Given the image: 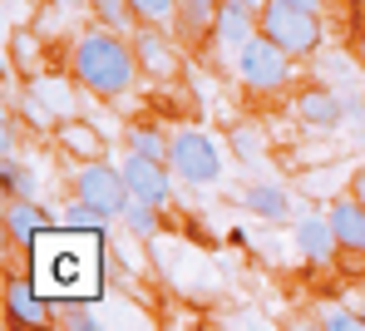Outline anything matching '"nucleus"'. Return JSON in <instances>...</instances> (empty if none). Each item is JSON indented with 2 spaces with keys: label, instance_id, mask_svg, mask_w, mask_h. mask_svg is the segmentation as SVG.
<instances>
[{
  "label": "nucleus",
  "instance_id": "obj_1",
  "mask_svg": "<svg viewBox=\"0 0 365 331\" xmlns=\"http://www.w3.org/2000/svg\"><path fill=\"white\" fill-rule=\"evenodd\" d=\"M69 65H74V79L89 94H99V99L128 94L133 79H138V55H133V45H123L114 30H84L74 40Z\"/></svg>",
  "mask_w": 365,
  "mask_h": 331
},
{
  "label": "nucleus",
  "instance_id": "obj_2",
  "mask_svg": "<svg viewBox=\"0 0 365 331\" xmlns=\"http://www.w3.org/2000/svg\"><path fill=\"white\" fill-rule=\"evenodd\" d=\"M257 25H262V35L277 40L292 60H302V55H311V50L321 45V20H316V10H302V5H292V0H267L262 15H257Z\"/></svg>",
  "mask_w": 365,
  "mask_h": 331
},
{
  "label": "nucleus",
  "instance_id": "obj_3",
  "mask_svg": "<svg viewBox=\"0 0 365 331\" xmlns=\"http://www.w3.org/2000/svg\"><path fill=\"white\" fill-rule=\"evenodd\" d=\"M232 65H237V79H242L252 94H272V89H282V84L292 79V55H287L277 40H267L262 30L237 50Z\"/></svg>",
  "mask_w": 365,
  "mask_h": 331
},
{
  "label": "nucleus",
  "instance_id": "obj_4",
  "mask_svg": "<svg viewBox=\"0 0 365 331\" xmlns=\"http://www.w3.org/2000/svg\"><path fill=\"white\" fill-rule=\"evenodd\" d=\"M168 168L178 173L182 183L207 188V183L222 178V153H217V143H212L202 129H178L173 138H168Z\"/></svg>",
  "mask_w": 365,
  "mask_h": 331
},
{
  "label": "nucleus",
  "instance_id": "obj_5",
  "mask_svg": "<svg viewBox=\"0 0 365 331\" xmlns=\"http://www.w3.org/2000/svg\"><path fill=\"white\" fill-rule=\"evenodd\" d=\"M74 198L94 203L99 213H109V218H119L123 208H128V178H123V168H109L104 158L99 163H84L79 168V178H74Z\"/></svg>",
  "mask_w": 365,
  "mask_h": 331
},
{
  "label": "nucleus",
  "instance_id": "obj_6",
  "mask_svg": "<svg viewBox=\"0 0 365 331\" xmlns=\"http://www.w3.org/2000/svg\"><path fill=\"white\" fill-rule=\"evenodd\" d=\"M123 178H128V193L143 203H163L173 198V183H168V163L163 158H148V153H128L123 158Z\"/></svg>",
  "mask_w": 365,
  "mask_h": 331
},
{
  "label": "nucleus",
  "instance_id": "obj_7",
  "mask_svg": "<svg viewBox=\"0 0 365 331\" xmlns=\"http://www.w3.org/2000/svg\"><path fill=\"white\" fill-rule=\"evenodd\" d=\"M133 55H138V69H143L148 79H173V74H178V50H173V40L163 35V25H143V30L133 35Z\"/></svg>",
  "mask_w": 365,
  "mask_h": 331
},
{
  "label": "nucleus",
  "instance_id": "obj_8",
  "mask_svg": "<svg viewBox=\"0 0 365 331\" xmlns=\"http://www.w3.org/2000/svg\"><path fill=\"white\" fill-rule=\"evenodd\" d=\"M257 30H262V25H257V10H247V5H237V0H222V5H217V20H212L217 50H222V45H227V50H242Z\"/></svg>",
  "mask_w": 365,
  "mask_h": 331
},
{
  "label": "nucleus",
  "instance_id": "obj_9",
  "mask_svg": "<svg viewBox=\"0 0 365 331\" xmlns=\"http://www.w3.org/2000/svg\"><path fill=\"white\" fill-rule=\"evenodd\" d=\"M55 138H60L64 153H69V158H79V163H99V158L109 153V138L94 129V124H84V119H60Z\"/></svg>",
  "mask_w": 365,
  "mask_h": 331
},
{
  "label": "nucleus",
  "instance_id": "obj_10",
  "mask_svg": "<svg viewBox=\"0 0 365 331\" xmlns=\"http://www.w3.org/2000/svg\"><path fill=\"white\" fill-rule=\"evenodd\" d=\"M5 233H10V243H20V248H35L40 233H50V218L40 213L35 198H10L5 203Z\"/></svg>",
  "mask_w": 365,
  "mask_h": 331
},
{
  "label": "nucleus",
  "instance_id": "obj_11",
  "mask_svg": "<svg viewBox=\"0 0 365 331\" xmlns=\"http://www.w3.org/2000/svg\"><path fill=\"white\" fill-rule=\"evenodd\" d=\"M5 312H10V322H15V327H20V322H30V327L55 322V312L45 307V297H35V287H30V282H20V277H10V282H5Z\"/></svg>",
  "mask_w": 365,
  "mask_h": 331
},
{
  "label": "nucleus",
  "instance_id": "obj_12",
  "mask_svg": "<svg viewBox=\"0 0 365 331\" xmlns=\"http://www.w3.org/2000/svg\"><path fill=\"white\" fill-rule=\"evenodd\" d=\"M297 248H302L306 263H331L336 258V248H341V238H336V228H331V218H302V228H297Z\"/></svg>",
  "mask_w": 365,
  "mask_h": 331
},
{
  "label": "nucleus",
  "instance_id": "obj_13",
  "mask_svg": "<svg viewBox=\"0 0 365 331\" xmlns=\"http://www.w3.org/2000/svg\"><path fill=\"white\" fill-rule=\"evenodd\" d=\"M331 228H336V238H341V248H351V253H365V203L351 193V198H341L331 213Z\"/></svg>",
  "mask_w": 365,
  "mask_h": 331
},
{
  "label": "nucleus",
  "instance_id": "obj_14",
  "mask_svg": "<svg viewBox=\"0 0 365 331\" xmlns=\"http://www.w3.org/2000/svg\"><path fill=\"white\" fill-rule=\"evenodd\" d=\"M247 208H252L257 218H267V223H287V218H292V198H287V188H277V183H252V188H247Z\"/></svg>",
  "mask_w": 365,
  "mask_h": 331
},
{
  "label": "nucleus",
  "instance_id": "obj_15",
  "mask_svg": "<svg viewBox=\"0 0 365 331\" xmlns=\"http://www.w3.org/2000/svg\"><path fill=\"white\" fill-rule=\"evenodd\" d=\"M297 109H302L306 124H336L341 119V99L326 94V89H306L302 99H297Z\"/></svg>",
  "mask_w": 365,
  "mask_h": 331
},
{
  "label": "nucleus",
  "instance_id": "obj_16",
  "mask_svg": "<svg viewBox=\"0 0 365 331\" xmlns=\"http://www.w3.org/2000/svg\"><path fill=\"white\" fill-rule=\"evenodd\" d=\"M217 5H222V0H178V30H182V35H202V30H212Z\"/></svg>",
  "mask_w": 365,
  "mask_h": 331
},
{
  "label": "nucleus",
  "instance_id": "obj_17",
  "mask_svg": "<svg viewBox=\"0 0 365 331\" xmlns=\"http://www.w3.org/2000/svg\"><path fill=\"white\" fill-rule=\"evenodd\" d=\"M119 218L128 223V233H133V238H158V228H163L158 203H143V198H128V208H123Z\"/></svg>",
  "mask_w": 365,
  "mask_h": 331
},
{
  "label": "nucleus",
  "instance_id": "obj_18",
  "mask_svg": "<svg viewBox=\"0 0 365 331\" xmlns=\"http://www.w3.org/2000/svg\"><path fill=\"white\" fill-rule=\"evenodd\" d=\"M104 223H109V213H99L94 203H84V198H74L64 208V233H99Z\"/></svg>",
  "mask_w": 365,
  "mask_h": 331
},
{
  "label": "nucleus",
  "instance_id": "obj_19",
  "mask_svg": "<svg viewBox=\"0 0 365 331\" xmlns=\"http://www.w3.org/2000/svg\"><path fill=\"white\" fill-rule=\"evenodd\" d=\"M30 94L45 99V109L55 119H69V84L64 79H30Z\"/></svg>",
  "mask_w": 365,
  "mask_h": 331
},
{
  "label": "nucleus",
  "instance_id": "obj_20",
  "mask_svg": "<svg viewBox=\"0 0 365 331\" xmlns=\"http://www.w3.org/2000/svg\"><path fill=\"white\" fill-rule=\"evenodd\" d=\"M143 25H178V0H128Z\"/></svg>",
  "mask_w": 365,
  "mask_h": 331
},
{
  "label": "nucleus",
  "instance_id": "obj_21",
  "mask_svg": "<svg viewBox=\"0 0 365 331\" xmlns=\"http://www.w3.org/2000/svg\"><path fill=\"white\" fill-rule=\"evenodd\" d=\"M5 193H10V198H35V173L20 168L10 153H5Z\"/></svg>",
  "mask_w": 365,
  "mask_h": 331
},
{
  "label": "nucleus",
  "instance_id": "obj_22",
  "mask_svg": "<svg viewBox=\"0 0 365 331\" xmlns=\"http://www.w3.org/2000/svg\"><path fill=\"white\" fill-rule=\"evenodd\" d=\"M94 10H99V20H104L109 30H128V25L138 20L128 0H94Z\"/></svg>",
  "mask_w": 365,
  "mask_h": 331
},
{
  "label": "nucleus",
  "instance_id": "obj_23",
  "mask_svg": "<svg viewBox=\"0 0 365 331\" xmlns=\"http://www.w3.org/2000/svg\"><path fill=\"white\" fill-rule=\"evenodd\" d=\"M128 143H133V153H148V158H163V163H168V143H158L153 129H133Z\"/></svg>",
  "mask_w": 365,
  "mask_h": 331
},
{
  "label": "nucleus",
  "instance_id": "obj_24",
  "mask_svg": "<svg viewBox=\"0 0 365 331\" xmlns=\"http://www.w3.org/2000/svg\"><path fill=\"white\" fill-rule=\"evenodd\" d=\"M321 327H331V331H356V327H365V317H351L346 307H321Z\"/></svg>",
  "mask_w": 365,
  "mask_h": 331
},
{
  "label": "nucleus",
  "instance_id": "obj_25",
  "mask_svg": "<svg viewBox=\"0 0 365 331\" xmlns=\"http://www.w3.org/2000/svg\"><path fill=\"white\" fill-rule=\"evenodd\" d=\"M232 148L242 153L247 163H262V138H257L252 129H237V133H232Z\"/></svg>",
  "mask_w": 365,
  "mask_h": 331
},
{
  "label": "nucleus",
  "instance_id": "obj_26",
  "mask_svg": "<svg viewBox=\"0 0 365 331\" xmlns=\"http://www.w3.org/2000/svg\"><path fill=\"white\" fill-rule=\"evenodd\" d=\"M351 193H356V198L365 203V168H361V173H356V178H351Z\"/></svg>",
  "mask_w": 365,
  "mask_h": 331
},
{
  "label": "nucleus",
  "instance_id": "obj_27",
  "mask_svg": "<svg viewBox=\"0 0 365 331\" xmlns=\"http://www.w3.org/2000/svg\"><path fill=\"white\" fill-rule=\"evenodd\" d=\"M237 5H247V10H257V15H262V5H267V0H237Z\"/></svg>",
  "mask_w": 365,
  "mask_h": 331
},
{
  "label": "nucleus",
  "instance_id": "obj_28",
  "mask_svg": "<svg viewBox=\"0 0 365 331\" xmlns=\"http://www.w3.org/2000/svg\"><path fill=\"white\" fill-rule=\"evenodd\" d=\"M292 5H302V10H321V0H292Z\"/></svg>",
  "mask_w": 365,
  "mask_h": 331
},
{
  "label": "nucleus",
  "instance_id": "obj_29",
  "mask_svg": "<svg viewBox=\"0 0 365 331\" xmlns=\"http://www.w3.org/2000/svg\"><path fill=\"white\" fill-rule=\"evenodd\" d=\"M55 5H64V10H69V5H79V0H55Z\"/></svg>",
  "mask_w": 365,
  "mask_h": 331
}]
</instances>
